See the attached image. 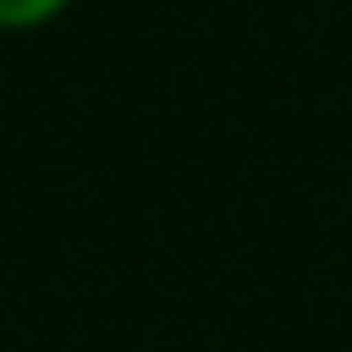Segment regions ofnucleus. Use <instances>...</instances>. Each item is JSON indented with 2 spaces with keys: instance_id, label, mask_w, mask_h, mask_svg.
Returning <instances> with one entry per match:
<instances>
[{
  "instance_id": "obj_1",
  "label": "nucleus",
  "mask_w": 352,
  "mask_h": 352,
  "mask_svg": "<svg viewBox=\"0 0 352 352\" xmlns=\"http://www.w3.org/2000/svg\"><path fill=\"white\" fill-rule=\"evenodd\" d=\"M63 6H67V0H0V26H11V32H21V26H42V21H52Z\"/></svg>"
}]
</instances>
